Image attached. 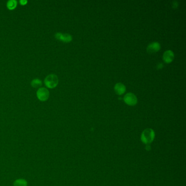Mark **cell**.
Listing matches in <instances>:
<instances>
[{
	"label": "cell",
	"instance_id": "cell-11",
	"mask_svg": "<svg viewBox=\"0 0 186 186\" xmlns=\"http://www.w3.org/2000/svg\"><path fill=\"white\" fill-rule=\"evenodd\" d=\"M31 85L35 87V88H37L38 87L40 86H41L42 85V82L39 79H35L33 80L31 82Z\"/></svg>",
	"mask_w": 186,
	"mask_h": 186
},
{
	"label": "cell",
	"instance_id": "cell-4",
	"mask_svg": "<svg viewBox=\"0 0 186 186\" xmlns=\"http://www.w3.org/2000/svg\"><path fill=\"white\" fill-rule=\"evenodd\" d=\"M123 99L126 104L129 105H135L137 103V98L134 93H127L125 95Z\"/></svg>",
	"mask_w": 186,
	"mask_h": 186
},
{
	"label": "cell",
	"instance_id": "cell-7",
	"mask_svg": "<svg viewBox=\"0 0 186 186\" xmlns=\"http://www.w3.org/2000/svg\"><path fill=\"white\" fill-rule=\"evenodd\" d=\"M174 54L173 53V52L170 50L165 51L163 54V60L166 63H170L174 60Z\"/></svg>",
	"mask_w": 186,
	"mask_h": 186
},
{
	"label": "cell",
	"instance_id": "cell-1",
	"mask_svg": "<svg viewBox=\"0 0 186 186\" xmlns=\"http://www.w3.org/2000/svg\"><path fill=\"white\" fill-rule=\"evenodd\" d=\"M154 136L155 134L154 130L151 128H147L142 132L141 139L145 144H149L153 142Z\"/></svg>",
	"mask_w": 186,
	"mask_h": 186
},
{
	"label": "cell",
	"instance_id": "cell-2",
	"mask_svg": "<svg viewBox=\"0 0 186 186\" xmlns=\"http://www.w3.org/2000/svg\"><path fill=\"white\" fill-rule=\"evenodd\" d=\"M44 83L49 88H55L58 83V77L55 74L48 75L44 79Z\"/></svg>",
	"mask_w": 186,
	"mask_h": 186
},
{
	"label": "cell",
	"instance_id": "cell-8",
	"mask_svg": "<svg viewBox=\"0 0 186 186\" xmlns=\"http://www.w3.org/2000/svg\"><path fill=\"white\" fill-rule=\"evenodd\" d=\"M114 90L116 93L119 95H121L126 91V86L122 83L119 82L115 85Z\"/></svg>",
	"mask_w": 186,
	"mask_h": 186
},
{
	"label": "cell",
	"instance_id": "cell-12",
	"mask_svg": "<svg viewBox=\"0 0 186 186\" xmlns=\"http://www.w3.org/2000/svg\"><path fill=\"white\" fill-rule=\"evenodd\" d=\"M19 2H20L21 5H25L27 3V1H26V0H20Z\"/></svg>",
	"mask_w": 186,
	"mask_h": 186
},
{
	"label": "cell",
	"instance_id": "cell-9",
	"mask_svg": "<svg viewBox=\"0 0 186 186\" xmlns=\"http://www.w3.org/2000/svg\"><path fill=\"white\" fill-rule=\"evenodd\" d=\"M14 186H27V182L25 179H20L16 180L13 183Z\"/></svg>",
	"mask_w": 186,
	"mask_h": 186
},
{
	"label": "cell",
	"instance_id": "cell-3",
	"mask_svg": "<svg viewBox=\"0 0 186 186\" xmlns=\"http://www.w3.org/2000/svg\"><path fill=\"white\" fill-rule=\"evenodd\" d=\"M37 97L41 101L47 100L49 97V92L48 90L44 87H41L38 90L37 92Z\"/></svg>",
	"mask_w": 186,
	"mask_h": 186
},
{
	"label": "cell",
	"instance_id": "cell-6",
	"mask_svg": "<svg viewBox=\"0 0 186 186\" xmlns=\"http://www.w3.org/2000/svg\"><path fill=\"white\" fill-rule=\"evenodd\" d=\"M161 48V45L158 42H153L149 44L147 48V50L149 53H154L159 51Z\"/></svg>",
	"mask_w": 186,
	"mask_h": 186
},
{
	"label": "cell",
	"instance_id": "cell-5",
	"mask_svg": "<svg viewBox=\"0 0 186 186\" xmlns=\"http://www.w3.org/2000/svg\"><path fill=\"white\" fill-rule=\"evenodd\" d=\"M55 36L57 40L64 42H70L72 40V36L68 33L57 32L56 33Z\"/></svg>",
	"mask_w": 186,
	"mask_h": 186
},
{
	"label": "cell",
	"instance_id": "cell-10",
	"mask_svg": "<svg viewBox=\"0 0 186 186\" xmlns=\"http://www.w3.org/2000/svg\"><path fill=\"white\" fill-rule=\"evenodd\" d=\"M17 6V1L16 0H10L7 3L8 8L10 10H14Z\"/></svg>",
	"mask_w": 186,
	"mask_h": 186
}]
</instances>
